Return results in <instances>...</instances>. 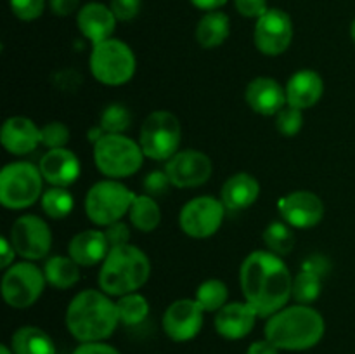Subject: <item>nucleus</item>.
<instances>
[{
  "label": "nucleus",
  "mask_w": 355,
  "mask_h": 354,
  "mask_svg": "<svg viewBox=\"0 0 355 354\" xmlns=\"http://www.w3.org/2000/svg\"><path fill=\"white\" fill-rule=\"evenodd\" d=\"M239 283L259 318H270L286 307L291 298L293 278L281 255L270 250H255L241 264Z\"/></svg>",
  "instance_id": "1"
},
{
  "label": "nucleus",
  "mask_w": 355,
  "mask_h": 354,
  "mask_svg": "<svg viewBox=\"0 0 355 354\" xmlns=\"http://www.w3.org/2000/svg\"><path fill=\"white\" fill-rule=\"evenodd\" d=\"M120 325L116 302L103 290H82L66 309V328L82 342H104Z\"/></svg>",
  "instance_id": "2"
},
{
  "label": "nucleus",
  "mask_w": 355,
  "mask_h": 354,
  "mask_svg": "<svg viewBox=\"0 0 355 354\" xmlns=\"http://www.w3.org/2000/svg\"><path fill=\"white\" fill-rule=\"evenodd\" d=\"M326 323L318 309L305 304L286 305L267 318L266 339L279 351H307L318 346Z\"/></svg>",
  "instance_id": "3"
},
{
  "label": "nucleus",
  "mask_w": 355,
  "mask_h": 354,
  "mask_svg": "<svg viewBox=\"0 0 355 354\" xmlns=\"http://www.w3.org/2000/svg\"><path fill=\"white\" fill-rule=\"evenodd\" d=\"M151 274L149 257L139 246H113L99 271V288L110 297H123L137 292Z\"/></svg>",
  "instance_id": "4"
},
{
  "label": "nucleus",
  "mask_w": 355,
  "mask_h": 354,
  "mask_svg": "<svg viewBox=\"0 0 355 354\" xmlns=\"http://www.w3.org/2000/svg\"><path fill=\"white\" fill-rule=\"evenodd\" d=\"M144 151L141 144L125 134H104L94 142V163L103 176L123 179L141 170Z\"/></svg>",
  "instance_id": "5"
},
{
  "label": "nucleus",
  "mask_w": 355,
  "mask_h": 354,
  "mask_svg": "<svg viewBox=\"0 0 355 354\" xmlns=\"http://www.w3.org/2000/svg\"><path fill=\"white\" fill-rule=\"evenodd\" d=\"M89 66L97 82L107 87H118L134 78L137 61L132 49L125 42L107 38L94 45Z\"/></svg>",
  "instance_id": "6"
},
{
  "label": "nucleus",
  "mask_w": 355,
  "mask_h": 354,
  "mask_svg": "<svg viewBox=\"0 0 355 354\" xmlns=\"http://www.w3.org/2000/svg\"><path fill=\"white\" fill-rule=\"evenodd\" d=\"M44 176L28 162L7 163L0 172V203L9 210H24L42 198Z\"/></svg>",
  "instance_id": "7"
},
{
  "label": "nucleus",
  "mask_w": 355,
  "mask_h": 354,
  "mask_svg": "<svg viewBox=\"0 0 355 354\" xmlns=\"http://www.w3.org/2000/svg\"><path fill=\"white\" fill-rule=\"evenodd\" d=\"M135 194L116 179H104L94 184L85 196V212L96 226H107L121 221L130 212Z\"/></svg>",
  "instance_id": "8"
},
{
  "label": "nucleus",
  "mask_w": 355,
  "mask_h": 354,
  "mask_svg": "<svg viewBox=\"0 0 355 354\" xmlns=\"http://www.w3.org/2000/svg\"><path fill=\"white\" fill-rule=\"evenodd\" d=\"M182 127L179 118L165 110L153 111L148 115L141 127L139 144L144 156L156 162H168L179 151Z\"/></svg>",
  "instance_id": "9"
},
{
  "label": "nucleus",
  "mask_w": 355,
  "mask_h": 354,
  "mask_svg": "<svg viewBox=\"0 0 355 354\" xmlns=\"http://www.w3.org/2000/svg\"><path fill=\"white\" fill-rule=\"evenodd\" d=\"M45 274L31 260L14 262L2 278V297L14 309L31 307L45 290Z\"/></svg>",
  "instance_id": "10"
},
{
  "label": "nucleus",
  "mask_w": 355,
  "mask_h": 354,
  "mask_svg": "<svg viewBox=\"0 0 355 354\" xmlns=\"http://www.w3.org/2000/svg\"><path fill=\"white\" fill-rule=\"evenodd\" d=\"M225 207L214 196H196L187 201L179 214L180 229L189 238L205 239L214 236L224 222Z\"/></svg>",
  "instance_id": "11"
},
{
  "label": "nucleus",
  "mask_w": 355,
  "mask_h": 354,
  "mask_svg": "<svg viewBox=\"0 0 355 354\" xmlns=\"http://www.w3.org/2000/svg\"><path fill=\"white\" fill-rule=\"evenodd\" d=\"M10 243L21 259L40 260L52 246L51 228L38 215H21L10 228Z\"/></svg>",
  "instance_id": "12"
},
{
  "label": "nucleus",
  "mask_w": 355,
  "mask_h": 354,
  "mask_svg": "<svg viewBox=\"0 0 355 354\" xmlns=\"http://www.w3.org/2000/svg\"><path fill=\"white\" fill-rule=\"evenodd\" d=\"M255 45L262 54L281 56L290 49L293 42V23L291 17L281 9H269L257 19Z\"/></svg>",
  "instance_id": "13"
},
{
  "label": "nucleus",
  "mask_w": 355,
  "mask_h": 354,
  "mask_svg": "<svg viewBox=\"0 0 355 354\" xmlns=\"http://www.w3.org/2000/svg\"><path fill=\"white\" fill-rule=\"evenodd\" d=\"M211 170L214 165L210 156L198 149L177 151L165 165L166 176L175 187L203 186L211 177Z\"/></svg>",
  "instance_id": "14"
},
{
  "label": "nucleus",
  "mask_w": 355,
  "mask_h": 354,
  "mask_svg": "<svg viewBox=\"0 0 355 354\" xmlns=\"http://www.w3.org/2000/svg\"><path fill=\"white\" fill-rule=\"evenodd\" d=\"M203 321L205 309L196 298H179L166 307L162 325L173 342H187L201 332Z\"/></svg>",
  "instance_id": "15"
},
{
  "label": "nucleus",
  "mask_w": 355,
  "mask_h": 354,
  "mask_svg": "<svg viewBox=\"0 0 355 354\" xmlns=\"http://www.w3.org/2000/svg\"><path fill=\"white\" fill-rule=\"evenodd\" d=\"M279 214L291 228H314L324 217V203L312 191H293L279 200Z\"/></svg>",
  "instance_id": "16"
},
{
  "label": "nucleus",
  "mask_w": 355,
  "mask_h": 354,
  "mask_svg": "<svg viewBox=\"0 0 355 354\" xmlns=\"http://www.w3.org/2000/svg\"><path fill=\"white\" fill-rule=\"evenodd\" d=\"M245 101L255 113L276 117L288 104L286 89L270 76H257L246 85Z\"/></svg>",
  "instance_id": "17"
},
{
  "label": "nucleus",
  "mask_w": 355,
  "mask_h": 354,
  "mask_svg": "<svg viewBox=\"0 0 355 354\" xmlns=\"http://www.w3.org/2000/svg\"><path fill=\"white\" fill-rule=\"evenodd\" d=\"M38 169L44 176V180L58 187H68L75 184L82 172L78 156L68 148L49 149L40 158Z\"/></svg>",
  "instance_id": "18"
},
{
  "label": "nucleus",
  "mask_w": 355,
  "mask_h": 354,
  "mask_svg": "<svg viewBox=\"0 0 355 354\" xmlns=\"http://www.w3.org/2000/svg\"><path fill=\"white\" fill-rule=\"evenodd\" d=\"M257 318L259 314L248 302H227L215 314V330L227 340L245 339L255 326Z\"/></svg>",
  "instance_id": "19"
},
{
  "label": "nucleus",
  "mask_w": 355,
  "mask_h": 354,
  "mask_svg": "<svg viewBox=\"0 0 355 354\" xmlns=\"http://www.w3.org/2000/svg\"><path fill=\"white\" fill-rule=\"evenodd\" d=\"M116 16L111 7L99 2H89L80 9L76 23L80 33L92 42V45L107 40L116 28Z\"/></svg>",
  "instance_id": "20"
},
{
  "label": "nucleus",
  "mask_w": 355,
  "mask_h": 354,
  "mask_svg": "<svg viewBox=\"0 0 355 354\" xmlns=\"http://www.w3.org/2000/svg\"><path fill=\"white\" fill-rule=\"evenodd\" d=\"M2 146L12 155H28L40 142V128L26 117H10L3 121L0 130Z\"/></svg>",
  "instance_id": "21"
},
{
  "label": "nucleus",
  "mask_w": 355,
  "mask_h": 354,
  "mask_svg": "<svg viewBox=\"0 0 355 354\" xmlns=\"http://www.w3.org/2000/svg\"><path fill=\"white\" fill-rule=\"evenodd\" d=\"M111 246L106 238V233L99 229H87L76 233L68 245V255L78 266L90 267L96 264H103L110 253Z\"/></svg>",
  "instance_id": "22"
},
{
  "label": "nucleus",
  "mask_w": 355,
  "mask_h": 354,
  "mask_svg": "<svg viewBox=\"0 0 355 354\" xmlns=\"http://www.w3.org/2000/svg\"><path fill=\"white\" fill-rule=\"evenodd\" d=\"M284 89H286L288 104L304 111L321 101L324 82L314 69H300L290 76Z\"/></svg>",
  "instance_id": "23"
},
{
  "label": "nucleus",
  "mask_w": 355,
  "mask_h": 354,
  "mask_svg": "<svg viewBox=\"0 0 355 354\" xmlns=\"http://www.w3.org/2000/svg\"><path fill=\"white\" fill-rule=\"evenodd\" d=\"M260 194V184L252 174L239 172L229 177L220 189V200L224 207L231 210H245L252 207Z\"/></svg>",
  "instance_id": "24"
},
{
  "label": "nucleus",
  "mask_w": 355,
  "mask_h": 354,
  "mask_svg": "<svg viewBox=\"0 0 355 354\" xmlns=\"http://www.w3.org/2000/svg\"><path fill=\"white\" fill-rule=\"evenodd\" d=\"M14 354H55V344L45 330L38 326H21L10 339Z\"/></svg>",
  "instance_id": "25"
},
{
  "label": "nucleus",
  "mask_w": 355,
  "mask_h": 354,
  "mask_svg": "<svg viewBox=\"0 0 355 354\" xmlns=\"http://www.w3.org/2000/svg\"><path fill=\"white\" fill-rule=\"evenodd\" d=\"M231 33V21L220 10L207 12L196 26V40L203 49H215L224 44Z\"/></svg>",
  "instance_id": "26"
},
{
  "label": "nucleus",
  "mask_w": 355,
  "mask_h": 354,
  "mask_svg": "<svg viewBox=\"0 0 355 354\" xmlns=\"http://www.w3.org/2000/svg\"><path fill=\"white\" fill-rule=\"evenodd\" d=\"M45 280L58 290H68L80 280V266L69 255L49 257L44 266Z\"/></svg>",
  "instance_id": "27"
},
{
  "label": "nucleus",
  "mask_w": 355,
  "mask_h": 354,
  "mask_svg": "<svg viewBox=\"0 0 355 354\" xmlns=\"http://www.w3.org/2000/svg\"><path fill=\"white\" fill-rule=\"evenodd\" d=\"M128 215H130V222L134 224V228L142 233L155 231L162 221V210L155 198L149 194H135Z\"/></svg>",
  "instance_id": "28"
},
{
  "label": "nucleus",
  "mask_w": 355,
  "mask_h": 354,
  "mask_svg": "<svg viewBox=\"0 0 355 354\" xmlns=\"http://www.w3.org/2000/svg\"><path fill=\"white\" fill-rule=\"evenodd\" d=\"M42 210L47 217L55 219V221H61V219L68 217L73 212L75 207V198L69 193L66 187H58L52 186L47 191H44L40 198Z\"/></svg>",
  "instance_id": "29"
},
{
  "label": "nucleus",
  "mask_w": 355,
  "mask_h": 354,
  "mask_svg": "<svg viewBox=\"0 0 355 354\" xmlns=\"http://www.w3.org/2000/svg\"><path fill=\"white\" fill-rule=\"evenodd\" d=\"M116 309L121 325L135 326L148 318L149 302L144 295L134 292V294H127L123 295V297H118Z\"/></svg>",
  "instance_id": "30"
},
{
  "label": "nucleus",
  "mask_w": 355,
  "mask_h": 354,
  "mask_svg": "<svg viewBox=\"0 0 355 354\" xmlns=\"http://www.w3.org/2000/svg\"><path fill=\"white\" fill-rule=\"evenodd\" d=\"M196 302L205 309V312H217L218 309L224 307L227 304L229 290L227 285L222 280H211L203 281L200 288L196 290Z\"/></svg>",
  "instance_id": "31"
},
{
  "label": "nucleus",
  "mask_w": 355,
  "mask_h": 354,
  "mask_svg": "<svg viewBox=\"0 0 355 354\" xmlns=\"http://www.w3.org/2000/svg\"><path fill=\"white\" fill-rule=\"evenodd\" d=\"M262 238L267 248L277 255H288L295 246V235L288 222H270Z\"/></svg>",
  "instance_id": "32"
},
{
  "label": "nucleus",
  "mask_w": 355,
  "mask_h": 354,
  "mask_svg": "<svg viewBox=\"0 0 355 354\" xmlns=\"http://www.w3.org/2000/svg\"><path fill=\"white\" fill-rule=\"evenodd\" d=\"M322 292V278L309 271H300L293 278V288H291V297L297 304L311 305L319 298Z\"/></svg>",
  "instance_id": "33"
},
{
  "label": "nucleus",
  "mask_w": 355,
  "mask_h": 354,
  "mask_svg": "<svg viewBox=\"0 0 355 354\" xmlns=\"http://www.w3.org/2000/svg\"><path fill=\"white\" fill-rule=\"evenodd\" d=\"M132 125V115L127 106L113 103L103 111L101 115L99 127L103 128L104 134H123Z\"/></svg>",
  "instance_id": "34"
},
{
  "label": "nucleus",
  "mask_w": 355,
  "mask_h": 354,
  "mask_svg": "<svg viewBox=\"0 0 355 354\" xmlns=\"http://www.w3.org/2000/svg\"><path fill=\"white\" fill-rule=\"evenodd\" d=\"M304 127V111L298 108L286 106L276 115V128L284 137H295Z\"/></svg>",
  "instance_id": "35"
},
{
  "label": "nucleus",
  "mask_w": 355,
  "mask_h": 354,
  "mask_svg": "<svg viewBox=\"0 0 355 354\" xmlns=\"http://www.w3.org/2000/svg\"><path fill=\"white\" fill-rule=\"evenodd\" d=\"M40 142L49 149L66 148L69 142V128L62 121H49L40 128Z\"/></svg>",
  "instance_id": "36"
},
{
  "label": "nucleus",
  "mask_w": 355,
  "mask_h": 354,
  "mask_svg": "<svg viewBox=\"0 0 355 354\" xmlns=\"http://www.w3.org/2000/svg\"><path fill=\"white\" fill-rule=\"evenodd\" d=\"M10 10L21 21H33L42 16L45 0H9Z\"/></svg>",
  "instance_id": "37"
},
{
  "label": "nucleus",
  "mask_w": 355,
  "mask_h": 354,
  "mask_svg": "<svg viewBox=\"0 0 355 354\" xmlns=\"http://www.w3.org/2000/svg\"><path fill=\"white\" fill-rule=\"evenodd\" d=\"M170 179L168 176H166L165 170H155V172H149L148 176H146L144 179V189L146 193L149 194V196H158V194H163L166 193V189H168L170 186Z\"/></svg>",
  "instance_id": "38"
},
{
  "label": "nucleus",
  "mask_w": 355,
  "mask_h": 354,
  "mask_svg": "<svg viewBox=\"0 0 355 354\" xmlns=\"http://www.w3.org/2000/svg\"><path fill=\"white\" fill-rule=\"evenodd\" d=\"M110 7L118 21H132L141 10V0H111Z\"/></svg>",
  "instance_id": "39"
},
{
  "label": "nucleus",
  "mask_w": 355,
  "mask_h": 354,
  "mask_svg": "<svg viewBox=\"0 0 355 354\" xmlns=\"http://www.w3.org/2000/svg\"><path fill=\"white\" fill-rule=\"evenodd\" d=\"M236 10L245 17H257L267 12V0H234Z\"/></svg>",
  "instance_id": "40"
},
{
  "label": "nucleus",
  "mask_w": 355,
  "mask_h": 354,
  "mask_svg": "<svg viewBox=\"0 0 355 354\" xmlns=\"http://www.w3.org/2000/svg\"><path fill=\"white\" fill-rule=\"evenodd\" d=\"M104 233H106V238L107 242H110L111 248H113V246L127 245L128 239H130V229H128V226L121 221L107 226Z\"/></svg>",
  "instance_id": "41"
},
{
  "label": "nucleus",
  "mask_w": 355,
  "mask_h": 354,
  "mask_svg": "<svg viewBox=\"0 0 355 354\" xmlns=\"http://www.w3.org/2000/svg\"><path fill=\"white\" fill-rule=\"evenodd\" d=\"M329 267H331V264L324 255H311L302 262V271H309V273H314L321 278L328 274Z\"/></svg>",
  "instance_id": "42"
},
{
  "label": "nucleus",
  "mask_w": 355,
  "mask_h": 354,
  "mask_svg": "<svg viewBox=\"0 0 355 354\" xmlns=\"http://www.w3.org/2000/svg\"><path fill=\"white\" fill-rule=\"evenodd\" d=\"M73 354H121L116 347L106 342H82Z\"/></svg>",
  "instance_id": "43"
},
{
  "label": "nucleus",
  "mask_w": 355,
  "mask_h": 354,
  "mask_svg": "<svg viewBox=\"0 0 355 354\" xmlns=\"http://www.w3.org/2000/svg\"><path fill=\"white\" fill-rule=\"evenodd\" d=\"M0 252H2V257H0V267H2V269H9L14 264V257H16V250H14L12 243H10V238H6V236L0 238Z\"/></svg>",
  "instance_id": "44"
},
{
  "label": "nucleus",
  "mask_w": 355,
  "mask_h": 354,
  "mask_svg": "<svg viewBox=\"0 0 355 354\" xmlns=\"http://www.w3.org/2000/svg\"><path fill=\"white\" fill-rule=\"evenodd\" d=\"M49 3H51V9L55 16H69L76 10L80 0H51Z\"/></svg>",
  "instance_id": "45"
},
{
  "label": "nucleus",
  "mask_w": 355,
  "mask_h": 354,
  "mask_svg": "<svg viewBox=\"0 0 355 354\" xmlns=\"http://www.w3.org/2000/svg\"><path fill=\"white\" fill-rule=\"evenodd\" d=\"M246 354H279V349H277L270 340L263 339L255 340V342L248 347Z\"/></svg>",
  "instance_id": "46"
},
{
  "label": "nucleus",
  "mask_w": 355,
  "mask_h": 354,
  "mask_svg": "<svg viewBox=\"0 0 355 354\" xmlns=\"http://www.w3.org/2000/svg\"><path fill=\"white\" fill-rule=\"evenodd\" d=\"M225 2H227V0H191V3H193L194 7H198V9L201 10H208V12L220 9L222 6H225Z\"/></svg>",
  "instance_id": "47"
},
{
  "label": "nucleus",
  "mask_w": 355,
  "mask_h": 354,
  "mask_svg": "<svg viewBox=\"0 0 355 354\" xmlns=\"http://www.w3.org/2000/svg\"><path fill=\"white\" fill-rule=\"evenodd\" d=\"M0 354H14L12 349L7 346H0Z\"/></svg>",
  "instance_id": "48"
},
{
  "label": "nucleus",
  "mask_w": 355,
  "mask_h": 354,
  "mask_svg": "<svg viewBox=\"0 0 355 354\" xmlns=\"http://www.w3.org/2000/svg\"><path fill=\"white\" fill-rule=\"evenodd\" d=\"M350 35H352V40L355 42V19H354V23H352V28H350Z\"/></svg>",
  "instance_id": "49"
}]
</instances>
